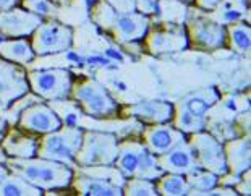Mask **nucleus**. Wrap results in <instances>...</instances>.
<instances>
[{
	"label": "nucleus",
	"instance_id": "f257e3e1",
	"mask_svg": "<svg viewBox=\"0 0 251 196\" xmlns=\"http://www.w3.org/2000/svg\"><path fill=\"white\" fill-rule=\"evenodd\" d=\"M5 166L12 173H17L28 183L41 188L42 192L68 188L75 175L72 167L39 156L25 159L7 157Z\"/></svg>",
	"mask_w": 251,
	"mask_h": 196
},
{
	"label": "nucleus",
	"instance_id": "f03ea898",
	"mask_svg": "<svg viewBox=\"0 0 251 196\" xmlns=\"http://www.w3.org/2000/svg\"><path fill=\"white\" fill-rule=\"evenodd\" d=\"M91 20L99 28L110 33L112 38L120 44L143 41L152 24V18L148 15H143L140 12L119 13L105 0H98L91 7Z\"/></svg>",
	"mask_w": 251,
	"mask_h": 196
},
{
	"label": "nucleus",
	"instance_id": "7ed1b4c3",
	"mask_svg": "<svg viewBox=\"0 0 251 196\" xmlns=\"http://www.w3.org/2000/svg\"><path fill=\"white\" fill-rule=\"evenodd\" d=\"M114 166L125 178L138 177L154 182L164 173L159 167L156 156L148 149L141 140H133V138L119 141V154Z\"/></svg>",
	"mask_w": 251,
	"mask_h": 196
},
{
	"label": "nucleus",
	"instance_id": "20e7f679",
	"mask_svg": "<svg viewBox=\"0 0 251 196\" xmlns=\"http://www.w3.org/2000/svg\"><path fill=\"white\" fill-rule=\"evenodd\" d=\"M83 133L84 130L76 125H62L55 131L41 135V138L37 140L36 156L62 162L68 167H76L75 166V156H76L79 145H81Z\"/></svg>",
	"mask_w": 251,
	"mask_h": 196
},
{
	"label": "nucleus",
	"instance_id": "39448f33",
	"mask_svg": "<svg viewBox=\"0 0 251 196\" xmlns=\"http://www.w3.org/2000/svg\"><path fill=\"white\" fill-rule=\"evenodd\" d=\"M70 96L76 100L83 114L96 119H107L114 117L120 110L119 104L110 96L109 91L96 79L81 78L73 81Z\"/></svg>",
	"mask_w": 251,
	"mask_h": 196
},
{
	"label": "nucleus",
	"instance_id": "423d86ee",
	"mask_svg": "<svg viewBox=\"0 0 251 196\" xmlns=\"http://www.w3.org/2000/svg\"><path fill=\"white\" fill-rule=\"evenodd\" d=\"M117 154H119V138L114 133L84 130L81 145L75 156V166H114Z\"/></svg>",
	"mask_w": 251,
	"mask_h": 196
},
{
	"label": "nucleus",
	"instance_id": "0eeeda50",
	"mask_svg": "<svg viewBox=\"0 0 251 196\" xmlns=\"http://www.w3.org/2000/svg\"><path fill=\"white\" fill-rule=\"evenodd\" d=\"M185 18V31L188 46L196 50H217L227 46V29L224 23H219L209 15L202 13L200 8Z\"/></svg>",
	"mask_w": 251,
	"mask_h": 196
},
{
	"label": "nucleus",
	"instance_id": "6e6552de",
	"mask_svg": "<svg viewBox=\"0 0 251 196\" xmlns=\"http://www.w3.org/2000/svg\"><path fill=\"white\" fill-rule=\"evenodd\" d=\"M29 91L42 100H55L70 98L73 75L65 68L34 70L26 73Z\"/></svg>",
	"mask_w": 251,
	"mask_h": 196
},
{
	"label": "nucleus",
	"instance_id": "1a4fd4ad",
	"mask_svg": "<svg viewBox=\"0 0 251 196\" xmlns=\"http://www.w3.org/2000/svg\"><path fill=\"white\" fill-rule=\"evenodd\" d=\"M186 140L201 169L216 173L217 177L226 175L228 172L226 154H224V143L212 136L209 131L202 130L198 133H191L186 136Z\"/></svg>",
	"mask_w": 251,
	"mask_h": 196
},
{
	"label": "nucleus",
	"instance_id": "9d476101",
	"mask_svg": "<svg viewBox=\"0 0 251 196\" xmlns=\"http://www.w3.org/2000/svg\"><path fill=\"white\" fill-rule=\"evenodd\" d=\"M31 47L36 55H52L60 54L72 47L73 29L70 26L58 21H41V24L29 36Z\"/></svg>",
	"mask_w": 251,
	"mask_h": 196
},
{
	"label": "nucleus",
	"instance_id": "9b49d317",
	"mask_svg": "<svg viewBox=\"0 0 251 196\" xmlns=\"http://www.w3.org/2000/svg\"><path fill=\"white\" fill-rule=\"evenodd\" d=\"M143 42L144 50L151 55L175 54L188 47L185 24L165 23V21H157V26L154 29L149 28Z\"/></svg>",
	"mask_w": 251,
	"mask_h": 196
},
{
	"label": "nucleus",
	"instance_id": "f8f14e48",
	"mask_svg": "<svg viewBox=\"0 0 251 196\" xmlns=\"http://www.w3.org/2000/svg\"><path fill=\"white\" fill-rule=\"evenodd\" d=\"M15 125L28 133L46 135L60 128L63 120L58 117V114L50 105L44 104V100H37L21 110Z\"/></svg>",
	"mask_w": 251,
	"mask_h": 196
},
{
	"label": "nucleus",
	"instance_id": "ddd939ff",
	"mask_svg": "<svg viewBox=\"0 0 251 196\" xmlns=\"http://www.w3.org/2000/svg\"><path fill=\"white\" fill-rule=\"evenodd\" d=\"M29 93L23 65L0 59V109L8 110L13 100Z\"/></svg>",
	"mask_w": 251,
	"mask_h": 196
},
{
	"label": "nucleus",
	"instance_id": "4468645a",
	"mask_svg": "<svg viewBox=\"0 0 251 196\" xmlns=\"http://www.w3.org/2000/svg\"><path fill=\"white\" fill-rule=\"evenodd\" d=\"M42 18L23 7H13L0 12V36L2 38H29L41 24Z\"/></svg>",
	"mask_w": 251,
	"mask_h": 196
},
{
	"label": "nucleus",
	"instance_id": "2eb2a0df",
	"mask_svg": "<svg viewBox=\"0 0 251 196\" xmlns=\"http://www.w3.org/2000/svg\"><path fill=\"white\" fill-rule=\"evenodd\" d=\"M183 140H186V135L183 131L175 128L170 122H167V123L146 125L141 133V141L154 156L167 152Z\"/></svg>",
	"mask_w": 251,
	"mask_h": 196
},
{
	"label": "nucleus",
	"instance_id": "dca6fc26",
	"mask_svg": "<svg viewBox=\"0 0 251 196\" xmlns=\"http://www.w3.org/2000/svg\"><path fill=\"white\" fill-rule=\"evenodd\" d=\"M125 114L146 125L167 123V122L172 120L174 104L161 99H148L128 105L125 109Z\"/></svg>",
	"mask_w": 251,
	"mask_h": 196
},
{
	"label": "nucleus",
	"instance_id": "f3484780",
	"mask_svg": "<svg viewBox=\"0 0 251 196\" xmlns=\"http://www.w3.org/2000/svg\"><path fill=\"white\" fill-rule=\"evenodd\" d=\"M159 167L164 172L169 173H180V175H186L188 172H191L193 169L200 167L196 162V159L193 156V151L188 145V140H183L178 143L177 146H174L172 149H169L167 152L156 156Z\"/></svg>",
	"mask_w": 251,
	"mask_h": 196
},
{
	"label": "nucleus",
	"instance_id": "a211bd4d",
	"mask_svg": "<svg viewBox=\"0 0 251 196\" xmlns=\"http://www.w3.org/2000/svg\"><path fill=\"white\" fill-rule=\"evenodd\" d=\"M224 154H226L227 169L230 173L242 175L251 167V141L250 136L230 138L224 141Z\"/></svg>",
	"mask_w": 251,
	"mask_h": 196
},
{
	"label": "nucleus",
	"instance_id": "6ab92c4d",
	"mask_svg": "<svg viewBox=\"0 0 251 196\" xmlns=\"http://www.w3.org/2000/svg\"><path fill=\"white\" fill-rule=\"evenodd\" d=\"M0 145H2L0 147L7 157H34L37 149V138L21 128H12L7 130Z\"/></svg>",
	"mask_w": 251,
	"mask_h": 196
},
{
	"label": "nucleus",
	"instance_id": "aec40b11",
	"mask_svg": "<svg viewBox=\"0 0 251 196\" xmlns=\"http://www.w3.org/2000/svg\"><path fill=\"white\" fill-rule=\"evenodd\" d=\"M72 187L79 196H122V187L109 182L105 178L88 175V173L78 172V175H73Z\"/></svg>",
	"mask_w": 251,
	"mask_h": 196
},
{
	"label": "nucleus",
	"instance_id": "412c9836",
	"mask_svg": "<svg viewBox=\"0 0 251 196\" xmlns=\"http://www.w3.org/2000/svg\"><path fill=\"white\" fill-rule=\"evenodd\" d=\"M34 50L31 47L29 39L26 38H3L0 39V59L18 63V65H28L34 60Z\"/></svg>",
	"mask_w": 251,
	"mask_h": 196
},
{
	"label": "nucleus",
	"instance_id": "4be33fe9",
	"mask_svg": "<svg viewBox=\"0 0 251 196\" xmlns=\"http://www.w3.org/2000/svg\"><path fill=\"white\" fill-rule=\"evenodd\" d=\"M206 122H207L206 117H201V115L190 112V110L183 107L180 102L174 104V115H172L170 123L177 130L183 131L186 136L191 133H198V131H202L206 128Z\"/></svg>",
	"mask_w": 251,
	"mask_h": 196
},
{
	"label": "nucleus",
	"instance_id": "5701e85b",
	"mask_svg": "<svg viewBox=\"0 0 251 196\" xmlns=\"http://www.w3.org/2000/svg\"><path fill=\"white\" fill-rule=\"evenodd\" d=\"M219 100V94L214 91L212 88L207 89H201V91H196L193 94H188V96L181 98L178 102L196 115H201V117H206V114L209 112V109Z\"/></svg>",
	"mask_w": 251,
	"mask_h": 196
},
{
	"label": "nucleus",
	"instance_id": "b1692460",
	"mask_svg": "<svg viewBox=\"0 0 251 196\" xmlns=\"http://www.w3.org/2000/svg\"><path fill=\"white\" fill-rule=\"evenodd\" d=\"M227 29V44L240 55H247L251 49V29L250 24L242 21H232L226 26Z\"/></svg>",
	"mask_w": 251,
	"mask_h": 196
},
{
	"label": "nucleus",
	"instance_id": "393cba45",
	"mask_svg": "<svg viewBox=\"0 0 251 196\" xmlns=\"http://www.w3.org/2000/svg\"><path fill=\"white\" fill-rule=\"evenodd\" d=\"M42 190L28 183L17 173L8 172L0 180V196H41Z\"/></svg>",
	"mask_w": 251,
	"mask_h": 196
},
{
	"label": "nucleus",
	"instance_id": "a878e982",
	"mask_svg": "<svg viewBox=\"0 0 251 196\" xmlns=\"http://www.w3.org/2000/svg\"><path fill=\"white\" fill-rule=\"evenodd\" d=\"M156 192L162 196H186L190 193V185L186 182L185 175L180 173H169L164 172L156 182Z\"/></svg>",
	"mask_w": 251,
	"mask_h": 196
},
{
	"label": "nucleus",
	"instance_id": "bb28decb",
	"mask_svg": "<svg viewBox=\"0 0 251 196\" xmlns=\"http://www.w3.org/2000/svg\"><path fill=\"white\" fill-rule=\"evenodd\" d=\"M188 5L181 2V0H159L156 17L157 21L183 24L186 15H188Z\"/></svg>",
	"mask_w": 251,
	"mask_h": 196
},
{
	"label": "nucleus",
	"instance_id": "cd10ccee",
	"mask_svg": "<svg viewBox=\"0 0 251 196\" xmlns=\"http://www.w3.org/2000/svg\"><path fill=\"white\" fill-rule=\"evenodd\" d=\"M186 182L190 185V193L191 196H198L201 192H207V190L214 188L219 185V177L216 173H212L209 171H204V169L201 167H196L193 169L191 172H188L185 175Z\"/></svg>",
	"mask_w": 251,
	"mask_h": 196
},
{
	"label": "nucleus",
	"instance_id": "c85d7f7f",
	"mask_svg": "<svg viewBox=\"0 0 251 196\" xmlns=\"http://www.w3.org/2000/svg\"><path fill=\"white\" fill-rule=\"evenodd\" d=\"M122 192L126 196H156V185L152 180L146 178H138V177H130L125 180Z\"/></svg>",
	"mask_w": 251,
	"mask_h": 196
},
{
	"label": "nucleus",
	"instance_id": "c756f323",
	"mask_svg": "<svg viewBox=\"0 0 251 196\" xmlns=\"http://www.w3.org/2000/svg\"><path fill=\"white\" fill-rule=\"evenodd\" d=\"M21 7L28 12L37 15L42 20L44 18H52L57 15V7L54 2L50 0H23L21 2Z\"/></svg>",
	"mask_w": 251,
	"mask_h": 196
},
{
	"label": "nucleus",
	"instance_id": "7c9ffc66",
	"mask_svg": "<svg viewBox=\"0 0 251 196\" xmlns=\"http://www.w3.org/2000/svg\"><path fill=\"white\" fill-rule=\"evenodd\" d=\"M115 12L119 13H130L136 12V2L135 0H105Z\"/></svg>",
	"mask_w": 251,
	"mask_h": 196
},
{
	"label": "nucleus",
	"instance_id": "2f4dec72",
	"mask_svg": "<svg viewBox=\"0 0 251 196\" xmlns=\"http://www.w3.org/2000/svg\"><path fill=\"white\" fill-rule=\"evenodd\" d=\"M135 2H136V12L148 15V17H154L156 15L159 0H135Z\"/></svg>",
	"mask_w": 251,
	"mask_h": 196
},
{
	"label": "nucleus",
	"instance_id": "473e14b6",
	"mask_svg": "<svg viewBox=\"0 0 251 196\" xmlns=\"http://www.w3.org/2000/svg\"><path fill=\"white\" fill-rule=\"evenodd\" d=\"M235 192H237L238 195H247V196H250V193H251V187H250V171L242 173V178H240V182L235 185Z\"/></svg>",
	"mask_w": 251,
	"mask_h": 196
},
{
	"label": "nucleus",
	"instance_id": "72a5a7b5",
	"mask_svg": "<svg viewBox=\"0 0 251 196\" xmlns=\"http://www.w3.org/2000/svg\"><path fill=\"white\" fill-rule=\"evenodd\" d=\"M196 3V7L200 10H204V12H214L222 5L224 0H193Z\"/></svg>",
	"mask_w": 251,
	"mask_h": 196
},
{
	"label": "nucleus",
	"instance_id": "f704fd0d",
	"mask_svg": "<svg viewBox=\"0 0 251 196\" xmlns=\"http://www.w3.org/2000/svg\"><path fill=\"white\" fill-rule=\"evenodd\" d=\"M18 5V0H0V12L3 10H10Z\"/></svg>",
	"mask_w": 251,
	"mask_h": 196
},
{
	"label": "nucleus",
	"instance_id": "c9c22d12",
	"mask_svg": "<svg viewBox=\"0 0 251 196\" xmlns=\"http://www.w3.org/2000/svg\"><path fill=\"white\" fill-rule=\"evenodd\" d=\"M7 130H8L7 120H5L3 117H0V141L3 140V136H5V133H7Z\"/></svg>",
	"mask_w": 251,
	"mask_h": 196
},
{
	"label": "nucleus",
	"instance_id": "e433bc0d",
	"mask_svg": "<svg viewBox=\"0 0 251 196\" xmlns=\"http://www.w3.org/2000/svg\"><path fill=\"white\" fill-rule=\"evenodd\" d=\"M10 171H8V169H7V166H5V164L3 162H0V180H2L5 175H7V173H8Z\"/></svg>",
	"mask_w": 251,
	"mask_h": 196
},
{
	"label": "nucleus",
	"instance_id": "4c0bfd02",
	"mask_svg": "<svg viewBox=\"0 0 251 196\" xmlns=\"http://www.w3.org/2000/svg\"><path fill=\"white\" fill-rule=\"evenodd\" d=\"M181 2H193V0H181Z\"/></svg>",
	"mask_w": 251,
	"mask_h": 196
}]
</instances>
